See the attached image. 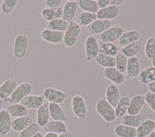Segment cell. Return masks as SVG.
Returning <instances> with one entry per match:
<instances>
[{
    "instance_id": "f5cc1de1",
    "label": "cell",
    "mask_w": 155,
    "mask_h": 137,
    "mask_svg": "<svg viewBox=\"0 0 155 137\" xmlns=\"http://www.w3.org/2000/svg\"><path fill=\"white\" fill-rule=\"evenodd\" d=\"M2 100L0 98V112L2 110Z\"/></svg>"
},
{
    "instance_id": "74e56055",
    "label": "cell",
    "mask_w": 155,
    "mask_h": 137,
    "mask_svg": "<svg viewBox=\"0 0 155 137\" xmlns=\"http://www.w3.org/2000/svg\"><path fill=\"white\" fill-rule=\"evenodd\" d=\"M128 57L125 56L122 52H119L115 56L116 66L115 68L121 73L124 74L126 71L128 63Z\"/></svg>"
},
{
    "instance_id": "7402d4cb",
    "label": "cell",
    "mask_w": 155,
    "mask_h": 137,
    "mask_svg": "<svg viewBox=\"0 0 155 137\" xmlns=\"http://www.w3.org/2000/svg\"><path fill=\"white\" fill-rule=\"evenodd\" d=\"M140 33L136 30H130L122 33L118 40L119 47H125L128 44L139 40Z\"/></svg>"
},
{
    "instance_id": "d590c367",
    "label": "cell",
    "mask_w": 155,
    "mask_h": 137,
    "mask_svg": "<svg viewBox=\"0 0 155 137\" xmlns=\"http://www.w3.org/2000/svg\"><path fill=\"white\" fill-rule=\"evenodd\" d=\"M69 23L62 18L56 19L48 22L47 27V28L57 31L64 32L68 27Z\"/></svg>"
},
{
    "instance_id": "60d3db41",
    "label": "cell",
    "mask_w": 155,
    "mask_h": 137,
    "mask_svg": "<svg viewBox=\"0 0 155 137\" xmlns=\"http://www.w3.org/2000/svg\"><path fill=\"white\" fill-rule=\"evenodd\" d=\"M18 0H3L1 5V10L5 14L11 13L18 4Z\"/></svg>"
},
{
    "instance_id": "4fadbf2b",
    "label": "cell",
    "mask_w": 155,
    "mask_h": 137,
    "mask_svg": "<svg viewBox=\"0 0 155 137\" xmlns=\"http://www.w3.org/2000/svg\"><path fill=\"white\" fill-rule=\"evenodd\" d=\"M120 13V7L113 5L99 9L96 13L97 18L99 19L109 20L117 18Z\"/></svg>"
},
{
    "instance_id": "4dcf8cb0",
    "label": "cell",
    "mask_w": 155,
    "mask_h": 137,
    "mask_svg": "<svg viewBox=\"0 0 155 137\" xmlns=\"http://www.w3.org/2000/svg\"><path fill=\"white\" fill-rule=\"evenodd\" d=\"M62 8L58 7L52 8H44L41 12V16L45 21L49 22L54 19L62 17Z\"/></svg>"
},
{
    "instance_id": "e0dca14e",
    "label": "cell",
    "mask_w": 155,
    "mask_h": 137,
    "mask_svg": "<svg viewBox=\"0 0 155 137\" xmlns=\"http://www.w3.org/2000/svg\"><path fill=\"white\" fill-rule=\"evenodd\" d=\"M145 101V96L138 94L131 98L127 113L130 115L139 114Z\"/></svg>"
},
{
    "instance_id": "ba28073f",
    "label": "cell",
    "mask_w": 155,
    "mask_h": 137,
    "mask_svg": "<svg viewBox=\"0 0 155 137\" xmlns=\"http://www.w3.org/2000/svg\"><path fill=\"white\" fill-rule=\"evenodd\" d=\"M111 26V22L109 20L99 19L93 22L91 24L87 27V32L93 35L101 34Z\"/></svg>"
},
{
    "instance_id": "ee69618b",
    "label": "cell",
    "mask_w": 155,
    "mask_h": 137,
    "mask_svg": "<svg viewBox=\"0 0 155 137\" xmlns=\"http://www.w3.org/2000/svg\"><path fill=\"white\" fill-rule=\"evenodd\" d=\"M97 3L99 9L104 8L110 5V0H97Z\"/></svg>"
},
{
    "instance_id": "f907efd6",
    "label": "cell",
    "mask_w": 155,
    "mask_h": 137,
    "mask_svg": "<svg viewBox=\"0 0 155 137\" xmlns=\"http://www.w3.org/2000/svg\"><path fill=\"white\" fill-rule=\"evenodd\" d=\"M147 137H155V132L153 131L151 133H150Z\"/></svg>"
},
{
    "instance_id": "ab89813d",
    "label": "cell",
    "mask_w": 155,
    "mask_h": 137,
    "mask_svg": "<svg viewBox=\"0 0 155 137\" xmlns=\"http://www.w3.org/2000/svg\"><path fill=\"white\" fill-rule=\"evenodd\" d=\"M39 129L40 127L36 123H32L19 132V137H32L39 131Z\"/></svg>"
},
{
    "instance_id": "d4e9b609",
    "label": "cell",
    "mask_w": 155,
    "mask_h": 137,
    "mask_svg": "<svg viewBox=\"0 0 155 137\" xmlns=\"http://www.w3.org/2000/svg\"><path fill=\"white\" fill-rule=\"evenodd\" d=\"M99 53L114 57L120 51V47L113 43L100 42L98 43Z\"/></svg>"
},
{
    "instance_id": "6da1fadb",
    "label": "cell",
    "mask_w": 155,
    "mask_h": 137,
    "mask_svg": "<svg viewBox=\"0 0 155 137\" xmlns=\"http://www.w3.org/2000/svg\"><path fill=\"white\" fill-rule=\"evenodd\" d=\"M95 108L97 113L107 123H110L115 121L116 116L114 108L107 101L105 97L96 102Z\"/></svg>"
},
{
    "instance_id": "f1b7e54d",
    "label": "cell",
    "mask_w": 155,
    "mask_h": 137,
    "mask_svg": "<svg viewBox=\"0 0 155 137\" xmlns=\"http://www.w3.org/2000/svg\"><path fill=\"white\" fill-rule=\"evenodd\" d=\"M154 121L148 119L145 121L136 128L137 137H147L150 133L154 131Z\"/></svg>"
},
{
    "instance_id": "7a4b0ae2",
    "label": "cell",
    "mask_w": 155,
    "mask_h": 137,
    "mask_svg": "<svg viewBox=\"0 0 155 137\" xmlns=\"http://www.w3.org/2000/svg\"><path fill=\"white\" fill-rule=\"evenodd\" d=\"M81 33V27L77 22L71 21L64 33L63 42L67 47H72L76 43Z\"/></svg>"
},
{
    "instance_id": "bcb514c9",
    "label": "cell",
    "mask_w": 155,
    "mask_h": 137,
    "mask_svg": "<svg viewBox=\"0 0 155 137\" xmlns=\"http://www.w3.org/2000/svg\"><path fill=\"white\" fill-rule=\"evenodd\" d=\"M148 88L150 90V92L155 94V81L149 83L148 85Z\"/></svg>"
},
{
    "instance_id": "e575fe53",
    "label": "cell",
    "mask_w": 155,
    "mask_h": 137,
    "mask_svg": "<svg viewBox=\"0 0 155 137\" xmlns=\"http://www.w3.org/2000/svg\"><path fill=\"white\" fill-rule=\"evenodd\" d=\"M97 19L96 13L83 11L79 14L77 18V23L80 27H87Z\"/></svg>"
},
{
    "instance_id": "8992f818",
    "label": "cell",
    "mask_w": 155,
    "mask_h": 137,
    "mask_svg": "<svg viewBox=\"0 0 155 137\" xmlns=\"http://www.w3.org/2000/svg\"><path fill=\"white\" fill-rule=\"evenodd\" d=\"M71 109L74 115L79 119H84L87 112V108L84 98L80 95H75L71 101Z\"/></svg>"
},
{
    "instance_id": "9a60e30c",
    "label": "cell",
    "mask_w": 155,
    "mask_h": 137,
    "mask_svg": "<svg viewBox=\"0 0 155 137\" xmlns=\"http://www.w3.org/2000/svg\"><path fill=\"white\" fill-rule=\"evenodd\" d=\"M140 63L137 57L134 56L128 59L126 68V78L131 79L138 76L140 72Z\"/></svg>"
},
{
    "instance_id": "5b68a950",
    "label": "cell",
    "mask_w": 155,
    "mask_h": 137,
    "mask_svg": "<svg viewBox=\"0 0 155 137\" xmlns=\"http://www.w3.org/2000/svg\"><path fill=\"white\" fill-rule=\"evenodd\" d=\"M28 45V39L24 34H18L14 40L13 53L17 59L23 58L27 53Z\"/></svg>"
},
{
    "instance_id": "52a82bcc",
    "label": "cell",
    "mask_w": 155,
    "mask_h": 137,
    "mask_svg": "<svg viewBox=\"0 0 155 137\" xmlns=\"http://www.w3.org/2000/svg\"><path fill=\"white\" fill-rule=\"evenodd\" d=\"M98 43L96 37L94 36H89L86 38L84 45L86 55L85 59L87 62L94 60L99 53Z\"/></svg>"
},
{
    "instance_id": "603a6c76",
    "label": "cell",
    "mask_w": 155,
    "mask_h": 137,
    "mask_svg": "<svg viewBox=\"0 0 155 137\" xmlns=\"http://www.w3.org/2000/svg\"><path fill=\"white\" fill-rule=\"evenodd\" d=\"M43 129L47 133H54L57 135L67 131V127L64 122L53 120L49 121Z\"/></svg>"
},
{
    "instance_id": "d6986e66",
    "label": "cell",
    "mask_w": 155,
    "mask_h": 137,
    "mask_svg": "<svg viewBox=\"0 0 155 137\" xmlns=\"http://www.w3.org/2000/svg\"><path fill=\"white\" fill-rule=\"evenodd\" d=\"M48 105L50 116L53 121H59L62 122L67 121L68 118L60 104L53 103H49Z\"/></svg>"
},
{
    "instance_id": "44dd1931",
    "label": "cell",
    "mask_w": 155,
    "mask_h": 137,
    "mask_svg": "<svg viewBox=\"0 0 155 137\" xmlns=\"http://www.w3.org/2000/svg\"><path fill=\"white\" fill-rule=\"evenodd\" d=\"M12 129L11 116L6 110L0 112V135L5 136Z\"/></svg>"
},
{
    "instance_id": "db71d44e",
    "label": "cell",
    "mask_w": 155,
    "mask_h": 137,
    "mask_svg": "<svg viewBox=\"0 0 155 137\" xmlns=\"http://www.w3.org/2000/svg\"><path fill=\"white\" fill-rule=\"evenodd\" d=\"M154 131L155 132V121H154Z\"/></svg>"
},
{
    "instance_id": "1f68e13d",
    "label": "cell",
    "mask_w": 155,
    "mask_h": 137,
    "mask_svg": "<svg viewBox=\"0 0 155 137\" xmlns=\"http://www.w3.org/2000/svg\"><path fill=\"white\" fill-rule=\"evenodd\" d=\"M115 135L118 137H136V128L124 124L117 125L114 129Z\"/></svg>"
},
{
    "instance_id": "816d5d0a",
    "label": "cell",
    "mask_w": 155,
    "mask_h": 137,
    "mask_svg": "<svg viewBox=\"0 0 155 137\" xmlns=\"http://www.w3.org/2000/svg\"><path fill=\"white\" fill-rule=\"evenodd\" d=\"M151 64H152L153 66L155 68V57L153 58V59L151 60Z\"/></svg>"
},
{
    "instance_id": "f546056e",
    "label": "cell",
    "mask_w": 155,
    "mask_h": 137,
    "mask_svg": "<svg viewBox=\"0 0 155 137\" xmlns=\"http://www.w3.org/2000/svg\"><path fill=\"white\" fill-rule=\"evenodd\" d=\"M138 81L142 84H148L155 81V68H147L140 71L138 75Z\"/></svg>"
},
{
    "instance_id": "8fae6325",
    "label": "cell",
    "mask_w": 155,
    "mask_h": 137,
    "mask_svg": "<svg viewBox=\"0 0 155 137\" xmlns=\"http://www.w3.org/2000/svg\"><path fill=\"white\" fill-rule=\"evenodd\" d=\"M43 95H29L23 98L20 103L27 109H38L44 102Z\"/></svg>"
},
{
    "instance_id": "d6a6232c",
    "label": "cell",
    "mask_w": 155,
    "mask_h": 137,
    "mask_svg": "<svg viewBox=\"0 0 155 137\" xmlns=\"http://www.w3.org/2000/svg\"><path fill=\"white\" fill-rule=\"evenodd\" d=\"M94 60L97 65L105 68L115 67L116 66L115 57L99 53Z\"/></svg>"
},
{
    "instance_id": "83f0119b",
    "label": "cell",
    "mask_w": 155,
    "mask_h": 137,
    "mask_svg": "<svg viewBox=\"0 0 155 137\" xmlns=\"http://www.w3.org/2000/svg\"><path fill=\"white\" fill-rule=\"evenodd\" d=\"M131 98L129 96L124 95L120 97L117 104L114 107V112L116 118H122L128 111Z\"/></svg>"
},
{
    "instance_id": "7dc6e473",
    "label": "cell",
    "mask_w": 155,
    "mask_h": 137,
    "mask_svg": "<svg viewBox=\"0 0 155 137\" xmlns=\"http://www.w3.org/2000/svg\"><path fill=\"white\" fill-rule=\"evenodd\" d=\"M58 137H72V134L69 131H66L62 133L59 134Z\"/></svg>"
},
{
    "instance_id": "7bdbcfd3",
    "label": "cell",
    "mask_w": 155,
    "mask_h": 137,
    "mask_svg": "<svg viewBox=\"0 0 155 137\" xmlns=\"http://www.w3.org/2000/svg\"><path fill=\"white\" fill-rule=\"evenodd\" d=\"M62 2L61 0H46L44 2V7L45 8H52L59 7V5Z\"/></svg>"
},
{
    "instance_id": "b9f144b4",
    "label": "cell",
    "mask_w": 155,
    "mask_h": 137,
    "mask_svg": "<svg viewBox=\"0 0 155 137\" xmlns=\"http://www.w3.org/2000/svg\"><path fill=\"white\" fill-rule=\"evenodd\" d=\"M145 99L150 108L155 112V94L151 92H148L145 96Z\"/></svg>"
},
{
    "instance_id": "681fc988",
    "label": "cell",
    "mask_w": 155,
    "mask_h": 137,
    "mask_svg": "<svg viewBox=\"0 0 155 137\" xmlns=\"http://www.w3.org/2000/svg\"><path fill=\"white\" fill-rule=\"evenodd\" d=\"M44 135L42 132H38V133H36L34 136H33L32 137H44Z\"/></svg>"
},
{
    "instance_id": "8d00e7d4",
    "label": "cell",
    "mask_w": 155,
    "mask_h": 137,
    "mask_svg": "<svg viewBox=\"0 0 155 137\" xmlns=\"http://www.w3.org/2000/svg\"><path fill=\"white\" fill-rule=\"evenodd\" d=\"M79 7L84 11L96 13L99 10L97 1L95 0H79Z\"/></svg>"
},
{
    "instance_id": "9c48e42d",
    "label": "cell",
    "mask_w": 155,
    "mask_h": 137,
    "mask_svg": "<svg viewBox=\"0 0 155 137\" xmlns=\"http://www.w3.org/2000/svg\"><path fill=\"white\" fill-rule=\"evenodd\" d=\"M123 33L124 29L122 27L113 26L101 33L99 38L101 42L113 43V42L119 40Z\"/></svg>"
},
{
    "instance_id": "30bf717a",
    "label": "cell",
    "mask_w": 155,
    "mask_h": 137,
    "mask_svg": "<svg viewBox=\"0 0 155 137\" xmlns=\"http://www.w3.org/2000/svg\"><path fill=\"white\" fill-rule=\"evenodd\" d=\"M64 35V32L50 30L47 28L44 29L41 33V36L42 40L48 43L53 44L59 43L63 40Z\"/></svg>"
},
{
    "instance_id": "f35d334b",
    "label": "cell",
    "mask_w": 155,
    "mask_h": 137,
    "mask_svg": "<svg viewBox=\"0 0 155 137\" xmlns=\"http://www.w3.org/2000/svg\"><path fill=\"white\" fill-rule=\"evenodd\" d=\"M145 54L148 59H153L155 57V37L148 38L145 45Z\"/></svg>"
},
{
    "instance_id": "cb8c5ba5",
    "label": "cell",
    "mask_w": 155,
    "mask_h": 137,
    "mask_svg": "<svg viewBox=\"0 0 155 137\" xmlns=\"http://www.w3.org/2000/svg\"><path fill=\"white\" fill-rule=\"evenodd\" d=\"M144 121L145 118L140 114L125 115L120 120L122 124L134 128L138 127Z\"/></svg>"
},
{
    "instance_id": "277c9868",
    "label": "cell",
    "mask_w": 155,
    "mask_h": 137,
    "mask_svg": "<svg viewBox=\"0 0 155 137\" xmlns=\"http://www.w3.org/2000/svg\"><path fill=\"white\" fill-rule=\"evenodd\" d=\"M43 96L45 100L50 103L61 104L67 98L68 95L66 92L51 87H47L43 91Z\"/></svg>"
},
{
    "instance_id": "5bb4252c",
    "label": "cell",
    "mask_w": 155,
    "mask_h": 137,
    "mask_svg": "<svg viewBox=\"0 0 155 137\" xmlns=\"http://www.w3.org/2000/svg\"><path fill=\"white\" fill-rule=\"evenodd\" d=\"M103 75L115 84H122L125 80L124 74L119 72L115 67L105 68L103 71Z\"/></svg>"
},
{
    "instance_id": "484cf974",
    "label": "cell",
    "mask_w": 155,
    "mask_h": 137,
    "mask_svg": "<svg viewBox=\"0 0 155 137\" xmlns=\"http://www.w3.org/2000/svg\"><path fill=\"white\" fill-rule=\"evenodd\" d=\"M6 110L11 117H21L28 115V109L21 103L11 104L7 106Z\"/></svg>"
},
{
    "instance_id": "7c38bea8",
    "label": "cell",
    "mask_w": 155,
    "mask_h": 137,
    "mask_svg": "<svg viewBox=\"0 0 155 137\" xmlns=\"http://www.w3.org/2000/svg\"><path fill=\"white\" fill-rule=\"evenodd\" d=\"M78 7V1H67L62 8L63 13L62 19L68 22L72 21L76 14Z\"/></svg>"
},
{
    "instance_id": "ac0fdd59",
    "label": "cell",
    "mask_w": 155,
    "mask_h": 137,
    "mask_svg": "<svg viewBox=\"0 0 155 137\" xmlns=\"http://www.w3.org/2000/svg\"><path fill=\"white\" fill-rule=\"evenodd\" d=\"M18 86L17 82L12 78L7 79L0 86V98L5 100L9 98Z\"/></svg>"
},
{
    "instance_id": "f6af8a7d",
    "label": "cell",
    "mask_w": 155,
    "mask_h": 137,
    "mask_svg": "<svg viewBox=\"0 0 155 137\" xmlns=\"http://www.w3.org/2000/svg\"><path fill=\"white\" fill-rule=\"evenodd\" d=\"M124 2L123 0H110V5L119 7Z\"/></svg>"
},
{
    "instance_id": "3957f363",
    "label": "cell",
    "mask_w": 155,
    "mask_h": 137,
    "mask_svg": "<svg viewBox=\"0 0 155 137\" xmlns=\"http://www.w3.org/2000/svg\"><path fill=\"white\" fill-rule=\"evenodd\" d=\"M32 91V86L28 82H24L18 85L11 96L5 99L7 103L15 104L21 102L25 97L29 95Z\"/></svg>"
},
{
    "instance_id": "836d02e7",
    "label": "cell",
    "mask_w": 155,
    "mask_h": 137,
    "mask_svg": "<svg viewBox=\"0 0 155 137\" xmlns=\"http://www.w3.org/2000/svg\"><path fill=\"white\" fill-rule=\"evenodd\" d=\"M142 48V43L140 40L133 42L122 49V53L128 58L136 56Z\"/></svg>"
},
{
    "instance_id": "4316f807",
    "label": "cell",
    "mask_w": 155,
    "mask_h": 137,
    "mask_svg": "<svg viewBox=\"0 0 155 137\" xmlns=\"http://www.w3.org/2000/svg\"><path fill=\"white\" fill-rule=\"evenodd\" d=\"M32 123V118L29 115L16 118L12 121V129L15 132H20Z\"/></svg>"
},
{
    "instance_id": "ffe728a7",
    "label": "cell",
    "mask_w": 155,
    "mask_h": 137,
    "mask_svg": "<svg viewBox=\"0 0 155 137\" xmlns=\"http://www.w3.org/2000/svg\"><path fill=\"white\" fill-rule=\"evenodd\" d=\"M50 116L48 105L44 103L36 111V123L40 127H44L49 121Z\"/></svg>"
},
{
    "instance_id": "c3c4849f",
    "label": "cell",
    "mask_w": 155,
    "mask_h": 137,
    "mask_svg": "<svg viewBox=\"0 0 155 137\" xmlns=\"http://www.w3.org/2000/svg\"><path fill=\"white\" fill-rule=\"evenodd\" d=\"M58 135L54 133H47L44 137H58Z\"/></svg>"
},
{
    "instance_id": "2e32d148",
    "label": "cell",
    "mask_w": 155,
    "mask_h": 137,
    "mask_svg": "<svg viewBox=\"0 0 155 137\" xmlns=\"http://www.w3.org/2000/svg\"><path fill=\"white\" fill-rule=\"evenodd\" d=\"M105 98L107 101L114 108L120 98V94L119 88L115 84H109L105 91Z\"/></svg>"
}]
</instances>
